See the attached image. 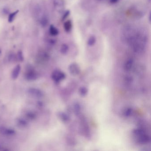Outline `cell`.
<instances>
[{
  "label": "cell",
  "instance_id": "34",
  "mask_svg": "<svg viewBox=\"0 0 151 151\" xmlns=\"http://www.w3.org/2000/svg\"><path fill=\"white\" fill-rule=\"evenodd\" d=\"M5 147L3 146V145H2V144L0 143V151L1 150H5Z\"/></svg>",
  "mask_w": 151,
  "mask_h": 151
},
{
  "label": "cell",
  "instance_id": "30",
  "mask_svg": "<svg viewBox=\"0 0 151 151\" xmlns=\"http://www.w3.org/2000/svg\"><path fill=\"white\" fill-rule=\"evenodd\" d=\"M124 81H125V83L129 85L132 83V81H133V78L131 76H126L124 78Z\"/></svg>",
  "mask_w": 151,
  "mask_h": 151
},
{
  "label": "cell",
  "instance_id": "29",
  "mask_svg": "<svg viewBox=\"0 0 151 151\" xmlns=\"http://www.w3.org/2000/svg\"><path fill=\"white\" fill-rule=\"evenodd\" d=\"M70 12L69 10H67L65 12H63V14L62 17V21H64L70 15Z\"/></svg>",
  "mask_w": 151,
  "mask_h": 151
},
{
  "label": "cell",
  "instance_id": "32",
  "mask_svg": "<svg viewBox=\"0 0 151 151\" xmlns=\"http://www.w3.org/2000/svg\"><path fill=\"white\" fill-rule=\"evenodd\" d=\"M48 44L51 45H53L56 43V40L55 39H49L48 41Z\"/></svg>",
  "mask_w": 151,
  "mask_h": 151
},
{
  "label": "cell",
  "instance_id": "27",
  "mask_svg": "<svg viewBox=\"0 0 151 151\" xmlns=\"http://www.w3.org/2000/svg\"><path fill=\"white\" fill-rule=\"evenodd\" d=\"M17 60L20 62L23 61L24 60V56L22 51H18L16 55Z\"/></svg>",
  "mask_w": 151,
  "mask_h": 151
},
{
  "label": "cell",
  "instance_id": "4",
  "mask_svg": "<svg viewBox=\"0 0 151 151\" xmlns=\"http://www.w3.org/2000/svg\"><path fill=\"white\" fill-rule=\"evenodd\" d=\"M28 94L35 99H41L44 96L43 91L38 88L31 87L27 90Z\"/></svg>",
  "mask_w": 151,
  "mask_h": 151
},
{
  "label": "cell",
  "instance_id": "31",
  "mask_svg": "<svg viewBox=\"0 0 151 151\" xmlns=\"http://www.w3.org/2000/svg\"><path fill=\"white\" fill-rule=\"evenodd\" d=\"M2 14H3L5 15H7L9 14V9L7 7H4V8L2 9Z\"/></svg>",
  "mask_w": 151,
  "mask_h": 151
},
{
  "label": "cell",
  "instance_id": "14",
  "mask_svg": "<svg viewBox=\"0 0 151 151\" xmlns=\"http://www.w3.org/2000/svg\"><path fill=\"white\" fill-rule=\"evenodd\" d=\"M50 56L49 54L44 51H40L37 55V59L40 62H46L49 60Z\"/></svg>",
  "mask_w": 151,
  "mask_h": 151
},
{
  "label": "cell",
  "instance_id": "11",
  "mask_svg": "<svg viewBox=\"0 0 151 151\" xmlns=\"http://www.w3.org/2000/svg\"><path fill=\"white\" fill-rule=\"evenodd\" d=\"M0 133L4 136H13L16 134V131L12 128L2 126L0 127Z\"/></svg>",
  "mask_w": 151,
  "mask_h": 151
},
{
  "label": "cell",
  "instance_id": "22",
  "mask_svg": "<svg viewBox=\"0 0 151 151\" xmlns=\"http://www.w3.org/2000/svg\"><path fill=\"white\" fill-rule=\"evenodd\" d=\"M69 50V47L68 45L66 44H63L61 46L60 51V52L62 54L65 55L68 53Z\"/></svg>",
  "mask_w": 151,
  "mask_h": 151
},
{
  "label": "cell",
  "instance_id": "9",
  "mask_svg": "<svg viewBox=\"0 0 151 151\" xmlns=\"http://www.w3.org/2000/svg\"><path fill=\"white\" fill-rule=\"evenodd\" d=\"M137 138L138 143L141 145H146L149 144L151 141V137L150 136L146 133L142 134L137 137Z\"/></svg>",
  "mask_w": 151,
  "mask_h": 151
},
{
  "label": "cell",
  "instance_id": "26",
  "mask_svg": "<svg viewBox=\"0 0 151 151\" xmlns=\"http://www.w3.org/2000/svg\"><path fill=\"white\" fill-rule=\"evenodd\" d=\"M79 93L81 96H85L88 93V89L84 86L80 87L79 90Z\"/></svg>",
  "mask_w": 151,
  "mask_h": 151
},
{
  "label": "cell",
  "instance_id": "21",
  "mask_svg": "<svg viewBox=\"0 0 151 151\" xmlns=\"http://www.w3.org/2000/svg\"><path fill=\"white\" fill-rule=\"evenodd\" d=\"M96 40H97V39H96V38L95 36L91 35L88 39V40H87V45L89 46H93L95 45L96 42Z\"/></svg>",
  "mask_w": 151,
  "mask_h": 151
},
{
  "label": "cell",
  "instance_id": "20",
  "mask_svg": "<svg viewBox=\"0 0 151 151\" xmlns=\"http://www.w3.org/2000/svg\"><path fill=\"white\" fill-rule=\"evenodd\" d=\"M58 116L59 118L64 122H67L69 120L68 116L63 112H59L58 114Z\"/></svg>",
  "mask_w": 151,
  "mask_h": 151
},
{
  "label": "cell",
  "instance_id": "28",
  "mask_svg": "<svg viewBox=\"0 0 151 151\" xmlns=\"http://www.w3.org/2000/svg\"><path fill=\"white\" fill-rule=\"evenodd\" d=\"M74 111L76 115H79L81 111V106L79 104L76 103L74 105Z\"/></svg>",
  "mask_w": 151,
  "mask_h": 151
},
{
  "label": "cell",
  "instance_id": "37",
  "mask_svg": "<svg viewBox=\"0 0 151 151\" xmlns=\"http://www.w3.org/2000/svg\"><path fill=\"white\" fill-rule=\"evenodd\" d=\"M98 1H101L102 0H98Z\"/></svg>",
  "mask_w": 151,
  "mask_h": 151
},
{
  "label": "cell",
  "instance_id": "6",
  "mask_svg": "<svg viewBox=\"0 0 151 151\" xmlns=\"http://www.w3.org/2000/svg\"><path fill=\"white\" fill-rule=\"evenodd\" d=\"M129 13L133 18L136 19L142 18L145 15L144 11L134 6L129 9Z\"/></svg>",
  "mask_w": 151,
  "mask_h": 151
},
{
  "label": "cell",
  "instance_id": "35",
  "mask_svg": "<svg viewBox=\"0 0 151 151\" xmlns=\"http://www.w3.org/2000/svg\"><path fill=\"white\" fill-rule=\"evenodd\" d=\"M151 13H150V14H149V22H150L151 21Z\"/></svg>",
  "mask_w": 151,
  "mask_h": 151
},
{
  "label": "cell",
  "instance_id": "36",
  "mask_svg": "<svg viewBox=\"0 0 151 151\" xmlns=\"http://www.w3.org/2000/svg\"><path fill=\"white\" fill-rule=\"evenodd\" d=\"M1 48H0V56L1 55Z\"/></svg>",
  "mask_w": 151,
  "mask_h": 151
},
{
  "label": "cell",
  "instance_id": "24",
  "mask_svg": "<svg viewBox=\"0 0 151 151\" xmlns=\"http://www.w3.org/2000/svg\"><path fill=\"white\" fill-rule=\"evenodd\" d=\"M18 13H19V10H17L9 14L8 17V22L9 23H12L14 21Z\"/></svg>",
  "mask_w": 151,
  "mask_h": 151
},
{
  "label": "cell",
  "instance_id": "3",
  "mask_svg": "<svg viewBox=\"0 0 151 151\" xmlns=\"http://www.w3.org/2000/svg\"><path fill=\"white\" fill-rule=\"evenodd\" d=\"M24 78L28 81H35L38 78L39 75L32 66L29 65L26 67Z\"/></svg>",
  "mask_w": 151,
  "mask_h": 151
},
{
  "label": "cell",
  "instance_id": "18",
  "mask_svg": "<svg viewBox=\"0 0 151 151\" xmlns=\"http://www.w3.org/2000/svg\"><path fill=\"white\" fill-rule=\"evenodd\" d=\"M41 26L43 28L46 27L49 24V18L46 14H45L39 21Z\"/></svg>",
  "mask_w": 151,
  "mask_h": 151
},
{
  "label": "cell",
  "instance_id": "15",
  "mask_svg": "<svg viewBox=\"0 0 151 151\" xmlns=\"http://www.w3.org/2000/svg\"><path fill=\"white\" fill-rule=\"evenodd\" d=\"M134 61L132 59H129L126 61L124 66V69L126 72L130 71L133 66Z\"/></svg>",
  "mask_w": 151,
  "mask_h": 151
},
{
  "label": "cell",
  "instance_id": "33",
  "mask_svg": "<svg viewBox=\"0 0 151 151\" xmlns=\"http://www.w3.org/2000/svg\"><path fill=\"white\" fill-rule=\"evenodd\" d=\"M119 0H109V2L111 4H116L119 1Z\"/></svg>",
  "mask_w": 151,
  "mask_h": 151
},
{
  "label": "cell",
  "instance_id": "2",
  "mask_svg": "<svg viewBox=\"0 0 151 151\" xmlns=\"http://www.w3.org/2000/svg\"><path fill=\"white\" fill-rule=\"evenodd\" d=\"M137 30L132 26L128 25L124 28L121 35V39L124 43L129 45L137 32Z\"/></svg>",
  "mask_w": 151,
  "mask_h": 151
},
{
  "label": "cell",
  "instance_id": "16",
  "mask_svg": "<svg viewBox=\"0 0 151 151\" xmlns=\"http://www.w3.org/2000/svg\"><path fill=\"white\" fill-rule=\"evenodd\" d=\"M21 70V67L20 65H17L14 69L12 72V78L13 79H17L19 76L20 75V72Z\"/></svg>",
  "mask_w": 151,
  "mask_h": 151
},
{
  "label": "cell",
  "instance_id": "8",
  "mask_svg": "<svg viewBox=\"0 0 151 151\" xmlns=\"http://www.w3.org/2000/svg\"><path fill=\"white\" fill-rule=\"evenodd\" d=\"M53 5L55 10L59 13H62L65 8L64 0H53Z\"/></svg>",
  "mask_w": 151,
  "mask_h": 151
},
{
  "label": "cell",
  "instance_id": "10",
  "mask_svg": "<svg viewBox=\"0 0 151 151\" xmlns=\"http://www.w3.org/2000/svg\"><path fill=\"white\" fill-rule=\"evenodd\" d=\"M17 127L21 129H25L29 126V122L24 117H18L15 121Z\"/></svg>",
  "mask_w": 151,
  "mask_h": 151
},
{
  "label": "cell",
  "instance_id": "23",
  "mask_svg": "<svg viewBox=\"0 0 151 151\" xmlns=\"http://www.w3.org/2000/svg\"><path fill=\"white\" fill-rule=\"evenodd\" d=\"M133 109L132 108L127 107L124 110L123 114L125 117H129L132 115Z\"/></svg>",
  "mask_w": 151,
  "mask_h": 151
},
{
  "label": "cell",
  "instance_id": "1",
  "mask_svg": "<svg viewBox=\"0 0 151 151\" xmlns=\"http://www.w3.org/2000/svg\"><path fill=\"white\" fill-rule=\"evenodd\" d=\"M147 42L146 34L144 32L137 30L133 39L128 45L130 47L134 52L142 54L145 50Z\"/></svg>",
  "mask_w": 151,
  "mask_h": 151
},
{
  "label": "cell",
  "instance_id": "12",
  "mask_svg": "<svg viewBox=\"0 0 151 151\" xmlns=\"http://www.w3.org/2000/svg\"><path fill=\"white\" fill-rule=\"evenodd\" d=\"M68 70L71 75L77 76L80 73V69L77 63H73L69 66Z\"/></svg>",
  "mask_w": 151,
  "mask_h": 151
},
{
  "label": "cell",
  "instance_id": "19",
  "mask_svg": "<svg viewBox=\"0 0 151 151\" xmlns=\"http://www.w3.org/2000/svg\"><path fill=\"white\" fill-rule=\"evenodd\" d=\"M49 33L51 36L55 37L59 34V31L58 29L54 26L53 25H51L49 27Z\"/></svg>",
  "mask_w": 151,
  "mask_h": 151
},
{
  "label": "cell",
  "instance_id": "13",
  "mask_svg": "<svg viewBox=\"0 0 151 151\" xmlns=\"http://www.w3.org/2000/svg\"><path fill=\"white\" fill-rule=\"evenodd\" d=\"M37 115L35 111L29 110L25 112L24 114V118L29 121H33L37 118Z\"/></svg>",
  "mask_w": 151,
  "mask_h": 151
},
{
  "label": "cell",
  "instance_id": "7",
  "mask_svg": "<svg viewBox=\"0 0 151 151\" xmlns=\"http://www.w3.org/2000/svg\"><path fill=\"white\" fill-rule=\"evenodd\" d=\"M32 13L35 19L38 22H39L42 17L45 14V13L44 12L42 7L39 5H36V6H34Z\"/></svg>",
  "mask_w": 151,
  "mask_h": 151
},
{
  "label": "cell",
  "instance_id": "5",
  "mask_svg": "<svg viewBox=\"0 0 151 151\" xmlns=\"http://www.w3.org/2000/svg\"><path fill=\"white\" fill-rule=\"evenodd\" d=\"M66 78V75L62 71L59 70H55L52 74V78L55 83H60Z\"/></svg>",
  "mask_w": 151,
  "mask_h": 151
},
{
  "label": "cell",
  "instance_id": "17",
  "mask_svg": "<svg viewBox=\"0 0 151 151\" xmlns=\"http://www.w3.org/2000/svg\"><path fill=\"white\" fill-rule=\"evenodd\" d=\"M73 24L71 20L66 21L63 24L64 30L67 33H69L72 30Z\"/></svg>",
  "mask_w": 151,
  "mask_h": 151
},
{
  "label": "cell",
  "instance_id": "25",
  "mask_svg": "<svg viewBox=\"0 0 151 151\" xmlns=\"http://www.w3.org/2000/svg\"><path fill=\"white\" fill-rule=\"evenodd\" d=\"M7 60L9 62H12L15 61V60H17L16 55L14 53H10L8 55Z\"/></svg>",
  "mask_w": 151,
  "mask_h": 151
}]
</instances>
